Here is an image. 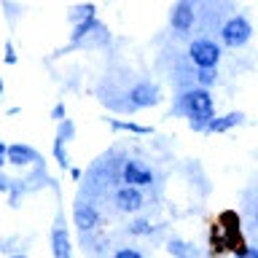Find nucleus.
I'll return each mask as SVG.
<instances>
[{"mask_svg":"<svg viewBox=\"0 0 258 258\" xmlns=\"http://www.w3.org/2000/svg\"><path fill=\"white\" fill-rule=\"evenodd\" d=\"M169 116L185 118L194 132H205L207 121L215 116V100H213V94H210V89H202V86L183 89V92L177 94Z\"/></svg>","mask_w":258,"mask_h":258,"instance_id":"nucleus-1","label":"nucleus"},{"mask_svg":"<svg viewBox=\"0 0 258 258\" xmlns=\"http://www.w3.org/2000/svg\"><path fill=\"white\" fill-rule=\"evenodd\" d=\"M164 100V92L156 81L140 78L135 84H129L121 94V100L113 105V110H151Z\"/></svg>","mask_w":258,"mask_h":258,"instance_id":"nucleus-2","label":"nucleus"},{"mask_svg":"<svg viewBox=\"0 0 258 258\" xmlns=\"http://www.w3.org/2000/svg\"><path fill=\"white\" fill-rule=\"evenodd\" d=\"M185 56L194 64V70H207V68H221L223 59V43L210 35H199L188 40V48H185Z\"/></svg>","mask_w":258,"mask_h":258,"instance_id":"nucleus-3","label":"nucleus"},{"mask_svg":"<svg viewBox=\"0 0 258 258\" xmlns=\"http://www.w3.org/2000/svg\"><path fill=\"white\" fill-rule=\"evenodd\" d=\"M253 38V22L245 14H231L221 24V43L223 48H245Z\"/></svg>","mask_w":258,"mask_h":258,"instance_id":"nucleus-4","label":"nucleus"},{"mask_svg":"<svg viewBox=\"0 0 258 258\" xmlns=\"http://www.w3.org/2000/svg\"><path fill=\"white\" fill-rule=\"evenodd\" d=\"M118 177H121V183L137 185V188L156 185V169L151 164H145L143 159H124L118 164Z\"/></svg>","mask_w":258,"mask_h":258,"instance_id":"nucleus-5","label":"nucleus"},{"mask_svg":"<svg viewBox=\"0 0 258 258\" xmlns=\"http://www.w3.org/2000/svg\"><path fill=\"white\" fill-rule=\"evenodd\" d=\"M199 16H197V0H177L169 11V30L177 38H188L194 27H197Z\"/></svg>","mask_w":258,"mask_h":258,"instance_id":"nucleus-6","label":"nucleus"},{"mask_svg":"<svg viewBox=\"0 0 258 258\" xmlns=\"http://www.w3.org/2000/svg\"><path fill=\"white\" fill-rule=\"evenodd\" d=\"M110 199H113V207H116L118 213H124V215H135V213H140V210L145 207L143 188L129 185V183L116 185V188L110 191Z\"/></svg>","mask_w":258,"mask_h":258,"instance_id":"nucleus-7","label":"nucleus"},{"mask_svg":"<svg viewBox=\"0 0 258 258\" xmlns=\"http://www.w3.org/2000/svg\"><path fill=\"white\" fill-rule=\"evenodd\" d=\"M73 221H76V229L81 231V237H89V234H94V229L102 223V213L97 210L94 202H89L81 197L76 202V207H73Z\"/></svg>","mask_w":258,"mask_h":258,"instance_id":"nucleus-8","label":"nucleus"},{"mask_svg":"<svg viewBox=\"0 0 258 258\" xmlns=\"http://www.w3.org/2000/svg\"><path fill=\"white\" fill-rule=\"evenodd\" d=\"M245 124V113L242 110H229V113H215L213 118L207 121L205 132L207 135H223V132H231V129H237Z\"/></svg>","mask_w":258,"mask_h":258,"instance_id":"nucleus-9","label":"nucleus"},{"mask_svg":"<svg viewBox=\"0 0 258 258\" xmlns=\"http://www.w3.org/2000/svg\"><path fill=\"white\" fill-rule=\"evenodd\" d=\"M51 253H54V258H73L70 234H68V226H64L62 215L54 221V229H51Z\"/></svg>","mask_w":258,"mask_h":258,"instance_id":"nucleus-10","label":"nucleus"},{"mask_svg":"<svg viewBox=\"0 0 258 258\" xmlns=\"http://www.w3.org/2000/svg\"><path fill=\"white\" fill-rule=\"evenodd\" d=\"M8 161L14 167H27V164H40V153L27 143H11L8 145Z\"/></svg>","mask_w":258,"mask_h":258,"instance_id":"nucleus-11","label":"nucleus"},{"mask_svg":"<svg viewBox=\"0 0 258 258\" xmlns=\"http://www.w3.org/2000/svg\"><path fill=\"white\" fill-rule=\"evenodd\" d=\"M105 124H108L113 132H126V135H137V137L153 135V126L137 124V121H124V118H108V116H105Z\"/></svg>","mask_w":258,"mask_h":258,"instance_id":"nucleus-12","label":"nucleus"},{"mask_svg":"<svg viewBox=\"0 0 258 258\" xmlns=\"http://www.w3.org/2000/svg\"><path fill=\"white\" fill-rule=\"evenodd\" d=\"M167 250L175 258H199V247L194 245V242L183 239V237H172V239L167 242Z\"/></svg>","mask_w":258,"mask_h":258,"instance_id":"nucleus-13","label":"nucleus"},{"mask_svg":"<svg viewBox=\"0 0 258 258\" xmlns=\"http://www.w3.org/2000/svg\"><path fill=\"white\" fill-rule=\"evenodd\" d=\"M94 16H97L94 3H78V6H70V11H68V19H70L73 27H76V24H81V22L94 19Z\"/></svg>","mask_w":258,"mask_h":258,"instance_id":"nucleus-14","label":"nucleus"},{"mask_svg":"<svg viewBox=\"0 0 258 258\" xmlns=\"http://www.w3.org/2000/svg\"><path fill=\"white\" fill-rule=\"evenodd\" d=\"M218 68H207V70H194V84L202 89H213L218 84Z\"/></svg>","mask_w":258,"mask_h":258,"instance_id":"nucleus-15","label":"nucleus"},{"mask_svg":"<svg viewBox=\"0 0 258 258\" xmlns=\"http://www.w3.org/2000/svg\"><path fill=\"white\" fill-rule=\"evenodd\" d=\"M129 234H135V237H151V234H153V223L148 221V218L137 215L135 221H129Z\"/></svg>","mask_w":258,"mask_h":258,"instance_id":"nucleus-16","label":"nucleus"},{"mask_svg":"<svg viewBox=\"0 0 258 258\" xmlns=\"http://www.w3.org/2000/svg\"><path fill=\"white\" fill-rule=\"evenodd\" d=\"M64 143L62 137H54V159H56V164H59L62 169H68L70 167V156H68V148H64Z\"/></svg>","mask_w":258,"mask_h":258,"instance_id":"nucleus-17","label":"nucleus"},{"mask_svg":"<svg viewBox=\"0 0 258 258\" xmlns=\"http://www.w3.org/2000/svg\"><path fill=\"white\" fill-rule=\"evenodd\" d=\"M110 258H145V253L140 247H132V245H121L113 250V255Z\"/></svg>","mask_w":258,"mask_h":258,"instance_id":"nucleus-18","label":"nucleus"},{"mask_svg":"<svg viewBox=\"0 0 258 258\" xmlns=\"http://www.w3.org/2000/svg\"><path fill=\"white\" fill-rule=\"evenodd\" d=\"M56 137H62L64 143H70L73 137H76V124H73L70 118H62V121H59V132H56Z\"/></svg>","mask_w":258,"mask_h":258,"instance_id":"nucleus-19","label":"nucleus"},{"mask_svg":"<svg viewBox=\"0 0 258 258\" xmlns=\"http://www.w3.org/2000/svg\"><path fill=\"white\" fill-rule=\"evenodd\" d=\"M234 258H258V247H239Z\"/></svg>","mask_w":258,"mask_h":258,"instance_id":"nucleus-20","label":"nucleus"},{"mask_svg":"<svg viewBox=\"0 0 258 258\" xmlns=\"http://www.w3.org/2000/svg\"><path fill=\"white\" fill-rule=\"evenodd\" d=\"M250 223L258 231V202H250Z\"/></svg>","mask_w":258,"mask_h":258,"instance_id":"nucleus-21","label":"nucleus"},{"mask_svg":"<svg viewBox=\"0 0 258 258\" xmlns=\"http://www.w3.org/2000/svg\"><path fill=\"white\" fill-rule=\"evenodd\" d=\"M51 118L54 121H62V118H68V116H64V105L59 102V105H54V110H51Z\"/></svg>","mask_w":258,"mask_h":258,"instance_id":"nucleus-22","label":"nucleus"},{"mask_svg":"<svg viewBox=\"0 0 258 258\" xmlns=\"http://www.w3.org/2000/svg\"><path fill=\"white\" fill-rule=\"evenodd\" d=\"M6 62H8V64H14V62H16V51H14V46H11V43H6Z\"/></svg>","mask_w":258,"mask_h":258,"instance_id":"nucleus-23","label":"nucleus"},{"mask_svg":"<svg viewBox=\"0 0 258 258\" xmlns=\"http://www.w3.org/2000/svg\"><path fill=\"white\" fill-rule=\"evenodd\" d=\"M11 258H27V255H11Z\"/></svg>","mask_w":258,"mask_h":258,"instance_id":"nucleus-24","label":"nucleus"}]
</instances>
